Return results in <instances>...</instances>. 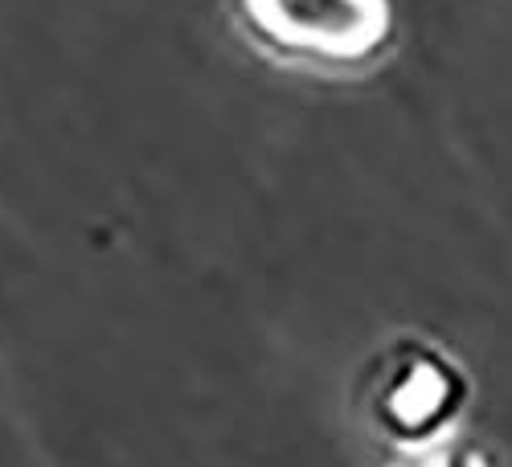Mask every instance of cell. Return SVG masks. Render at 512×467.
I'll return each instance as SVG.
<instances>
[{"mask_svg":"<svg viewBox=\"0 0 512 467\" xmlns=\"http://www.w3.org/2000/svg\"><path fill=\"white\" fill-rule=\"evenodd\" d=\"M467 402H472L467 369L443 345L422 336H402L381 349L361 390V410L373 435L398 447L406 459L447 447Z\"/></svg>","mask_w":512,"mask_h":467,"instance_id":"cell-1","label":"cell"},{"mask_svg":"<svg viewBox=\"0 0 512 467\" xmlns=\"http://www.w3.org/2000/svg\"><path fill=\"white\" fill-rule=\"evenodd\" d=\"M238 17L271 62L312 74H361L394 41L390 0H238Z\"/></svg>","mask_w":512,"mask_h":467,"instance_id":"cell-2","label":"cell"},{"mask_svg":"<svg viewBox=\"0 0 512 467\" xmlns=\"http://www.w3.org/2000/svg\"><path fill=\"white\" fill-rule=\"evenodd\" d=\"M398 467H488V459L484 455H476V451H463V447H439V451H426V455H410L406 463H398Z\"/></svg>","mask_w":512,"mask_h":467,"instance_id":"cell-3","label":"cell"}]
</instances>
